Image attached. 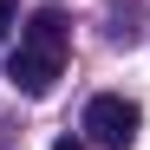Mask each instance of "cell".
Wrapping results in <instances>:
<instances>
[{"mask_svg":"<svg viewBox=\"0 0 150 150\" xmlns=\"http://www.w3.org/2000/svg\"><path fill=\"white\" fill-rule=\"evenodd\" d=\"M65 46H72L65 13L59 7H39L26 26H20V46H13V59H7V79L26 91V98H46V91L59 85V72H65Z\"/></svg>","mask_w":150,"mask_h":150,"instance_id":"obj_1","label":"cell"},{"mask_svg":"<svg viewBox=\"0 0 150 150\" xmlns=\"http://www.w3.org/2000/svg\"><path fill=\"white\" fill-rule=\"evenodd\" d=\"M137 124H144V111H137L124 91H98L91 105H85V137H91L98 150H124V144L137 137Z\"/></svg>","mask_w":150,"mask_h":150,"instance_id":"obj_2","label":"cell"},{"mask_svg":"<svg viewBox=\"0 0 150 150\" xmlns=\"http://www.w3.org/2000/svg\"><path fill=\"white\" fill-rule=\"evenodd\" d=\"M13 20H20V0H0V33H7Z\"/></svg>","mask_w":150,"mask_h":150,"instance_id":"obj_3","label":"cell"},{"mask_svg":"<svg viewBox=\"0 0 150 150\" xmlns=\"http://www.w3.org/2000/svg\"><path fill=\"white\" fill-rule=\"evenodd\" d=\"M52 150H85V144H79V137H59V144H52Z\"/></svg>","mask_w":150,"mask_h":150,"instance_id":"obj_4","label":"cell"}]
</instances>
